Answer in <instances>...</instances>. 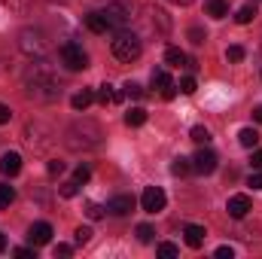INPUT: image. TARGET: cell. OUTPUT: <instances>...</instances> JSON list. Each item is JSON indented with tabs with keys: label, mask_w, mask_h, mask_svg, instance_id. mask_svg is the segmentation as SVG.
<instances>
[{
	"label": "cell",
	"mask_w": 262,
	"mask_h": 259,
	"mask_svg": "<svg viewBox=\"0 0 262 259\" xmlns=\"http://www.w3.org/2000/svg\"><path fill=\"white\" fill-rule=\"evenodd\" d=\"M73 238H76V244H89V241H92V229H89V226H79V229L73 232Z\"/></svg>",
	"instance_id": "cell-29"
},
{
	"label": "cell",
	"mask_w": 262,
	"mask_h": 259,
	"mask_svg": "<svg viewBox=\"0 0 262 259\" xmlns=\"http://www.w3.org/2000/svg\"><path fill=\"white\" fill-rule=\"evenodd\" d=\"M18 49L25 52V55H46V49H49V43H46V34L43 31H37V28H25L21 34H18Z\"/></svg>",
	"instance_id": "cell-3"
},
{
	"label": "cell",
	"mask_w": 262,
	"mask_h": 259,
	"mask_svg": "<svg viewBox=\"0 0 262 259\" xmlns=\"http://www.w3.org/2000/svg\"><path fill=\"white\" fill-rule=\"evenodd\" d=\"M125 95H128V98H143V85H137V82H125Z\"/></svg>",
	"instance_id": "cell-32"
},
{
	"label": "cell",
	"mask_w": 262,
	"mask_h": 259,
	"mask_svg": "<svg viewBox=\"0 0 262 259\" xmlns=\"http://www.w3.org/2000/svg\"><path fill=\"white\" fill-rule=\"evenodd\" d=\"M110 49H113V55H116L119 61H137L140 52H143V43H140V37H137L134 31H125V28H122V31H116Z\"/></svg>",
	"instance_id": "cell-2"
},
{
	"label": "cell",
	"mask_w": 262,
	"mask_h": 259,
	"mask_svg": "<svg viewBox=\"0 0 262 259\" xmlns=\"http://www.w3.org/2000/svg\"><path fill=\"white\" fill-rule=\"evenodd\" d=\"M85 28H89L92 34H107V31H110L101 12H89V15H85Z\"/></svg>",
	"instance_id": "cell-14"
},
{
	"label": "cell",
	"mask_w": 262,
	"mask_h": 259,
	"mask_svg": "<svg viewBox=\"0 0 262 259\" xmlns=\"http://www.w3.org/2000/svg\"><path fill=\"white\" fill-rule=\"evenodd\" d=\"M165 64L183 67V64H189V58H186V52H183V49H177V46H168V49H165Z\"/></svg>",
	"instance_id": "cell-13"
},
{
	"label": "cell",
	"mask_w": 262,
	"mask_h": 259,
	"mask_svg": "<svg viewBox=\"0 0 262 259\" xmlns=\"http://www.w3.org/2000/svg\"><path fill=\"white\" fill-rule=\"evenodd\" d=\"M180 92H183V95H192V92H195V79H192V76H183V79H180Z\"/></svg>",
	"instance_id": "cell-33"
},
{
	"label": "cell",
	"mask_w": 262,
	"mask_h": 259,
	"mask_svg": "<svg viewBox=\"0 0 262 259\" xmlns=\"http://www.w3.org/2000/svg\"><path fill=\"white\" fill-rule=\"evenodd\" d=\"M9 119H12V110H9L6 104H0V125H6Z\"/></svg>",
	"instance_id": "cell-36"
},
{
	"label": "cell",
	"mask_w": 262,
	"mask_h": 259,
	"mask_svg": "<svg viewBox=\"0 0 262 259\" xmlns=\"http://www.w3.org/2000/svg\"><path fill=\"white\" fill-rule=\"evenodd\" d=\"M189 171H192V159L177 156V159H174V165H171V174H174V177H186Z\"/></svg>",
	"instance_id": "cell-19"
},
{
	"label": "cell",
	"mask_w": 262,
	"mask_h": 259,
	"mask_svg": "<svg viewBox=\"0 0 262 259\" xmlns=\"http://www.w3.org/2000/svg\"><path fill=\"white\" fill-rule=\"evenodd\" d=\"M207 15L210 18H226L229 15V3L226 0H207Z\"/></svg>",
	"instance_id": "cell-16"
},
{
	"label": "cell",
	"mask_w": 262,
	"mask_h": 259,
	"mask_svg": "<svg viewBox=\"0 0 262 259\" xmlns=\"http://www.w3.org/2000/svg\"><path fill=\"white\" fill-rule=\"evenodd\" d=\"M18 171H21V156H18V153H3V156H0V174L15 177Z\"/></svg>",
	"instance_id": "cell-11"
},
{
	"label": "cell",
	"mask_w": 262,
	"mask_h": 259,
	"mask_svg": "<svg viewBox=\"0 0 262 259\" xmlns=\"http://www.w3.org/2000/svg\"><path fill=\"white\" fill-rule=\"evenodd\" d=\"M177 253H180V250H177L174 244H168V241H165V244H159V256H162V259H177Z\"/></svg>",
	"instance_id": "cell-27"
},
{
	"label": "cell",
	"mask_w": 262,
	"mask_h": 259,
	"mask_svg": "<svg viewBox=\"0 0 262 259\" xmlns=\"http://www.w3.org/2000/svg\"><path fill=\"white\" fill-rule=\"evenodd\" d=\"M15 256H18V259H31V256H34V250H31V247H18V250H15Z\"/></svg>",
	"instance_id": "cell-42"
},
{
	"label": "cell",
	"mask_w": 262,
	"mask_h": 259,
	"mask_svg": "<svg viewBox=\"0 0 262 259\" xmlns=\"http://www.w3.org/2000/svg\"><path fill=\"white\" fill-rule=\"evenodd\" d=\"M253 119H256V122L262 125V107H256V110H253Z\"/></svg>",
	"instance_id": "cell-43"
},
{
	"label": "cell",
	"mask_w": 262,
	"mask_h": 259,
	"mask_svg": "<svg viewBox=\"0 0 262 259\" xmlns=\"http://www.w3.org/2000/svg\"><path fill=\"white\" fill-rule=\"evenodd\" d=\"M162 98H165V101H174V98H177V85H168V89H162Z\"/></svg>",
	"instance_id": "cell-38"
},
{
	"label": "cell",
	"mask_w": 262,
	"mask_h": 259,
	"mask_svg": "<svg viewBox=\"0 0 262 259\" xmlns=\"http://www.w3.org/2000/svg\"><path fill=\"white\" fill-rule=\"evenodd\" d=\"M92 101H95V92H92V89H82V92H76V95L70 98V107H73V110H85Z\"/></svg>",
	"instance_id": "cell-15"
},
{
	"label": "cell",
	"mask_w": 262,
	"mask_h": 259,
	"mask_svg": "<svg viewBox=\"0 0 262 259\" xmlns=\"http://www.w3.org/2000/svg\"><path fill=\"white\" fill-rule=\"evenodd\" d=\"M104 210H107V207H101V204H95V201H89V204H85V217H89V220H101V217H104Z\"/></svg>",
	"instance_id": "cell-25"
},
{
	"label": "cell",
	"mask_w": 262,
	"mask_h": 259,
	"mask_svg": "<svg viewBox=\"0 0 262 259\" xmlns=\"http://www.w3.org/2000/svg\"><path fill=\"white\" fill-rule=\"evenodd\" d=\"M89 177H92V171H89L85 165H79V168H76V174H73V180H76V183H85Z\"/></svg>",
	"instance_id": "cell-34"
},
{
	"label": "cell",
	"mask_w": 262,
	"mask_h": 259,
	"mask_svg": "<svg viewBox=\"0 0 262 259\" xmlns=\"http://www.w3.org/2000/svg\"><path fill=\"white\" fill-rule=\"evenodd\" d=\"M232 256H235L232 247H216V259H232Z\"/></svg>",
	"instance_id": "cell-37"
},
{
	"label": "cell",
	"mask_w": 262,
	"mask_h": 259,
	"mask_svg": "<svg viewBox=\"0 0 262 259\" xmlns=\"http://www.w3.org/2000/svg\"><path fill=\"white\" fill-rule=\"evenodd\" d=\"M171 3H177V6H189L192 0H171Z\"/></svg>",
	"instance_id": "cell-45"
},
{
	"label": "cell",
	"mask_w": 262,
	"mask_h": 259,
	"mask_svg": "<svg viewBox=\"0 0 262 259\" xmlns=\"http://www.w3.org/2000/svg\"><path fill=\"white\" fill-rule=\"evenodd\" d=\"M70 253H73V247H67V244H58V247H55V256H70Z\"/></svg>",
	"instance_id": "cell-41"
},
{
	"label": "cell",
	"mask_w": 262,
	"mask_h": 259,
	"mask_svg": "<svg viewBox=\"0 0 262 259\" xmlns=\"http://www.w3.org/2000/svg\"><path fill=\"white\" fill-rule=\"evenodd\" d=\"M192 171H198V174H213L216 171V153L198 149L195 156H192Z\"/></svg>",
	"instance_id": "cell-7"
},
{
	"label": "cell",
	"mask_w": 262,
	"mask_h": 259,
	"mask_svg": "<svg viewBox=\"0 0 262 259\" xmlns=\"http://www.w3.org/2000/svg\"><path fill=\"white\" fill-rule=\"evenodd\" d=\"M204 238H207V232H204V226H186L183 229V241H186V247H192V250H198L201 244H204Z\"/></svg>",
	"instance_id": "cell-12"
},
{
	"label": "cell",
	"mask_w": 262,
	"mask_h": 259,
	"mask_svg": "<svg viewBox=\"0 0 262 259\" xmlns=\"http://www.w3.org/2000/svg\"><path fill=\"white\" fill-rule=\"evenodd\" d=\"M101 15H104L107 28H119V31H122V25L128 21V9H125L122 3H110L107 9H101Z\"/></svg>",
	"instance_id": "cell-6"
},
{
	"label": "cell",
	"mask_w": 262,
	"mask_h": 259,
	"mask_svg": "<svg viewBox=\"0 0 262 259\" xmlns=\"http://www.w3.org/2000/svg\"><path fill=\"white\" fill-rule=\"evenodd\" d=\"M119 98H122V95H119L110 82H104V85L98 89V101H101V104H113V101H119Z\"/></svg>",
	"instance_id": "cell-18"
},
{
	"label": "cell",
	"mask_w": 262,
	"mask_h": 259,
	"mask_svg": "<svg viewBox=\"0 0 262 259\" xmlns=\"http://www.w3.org/2000/svg\"><path fill=\"white\" fill-rule=\"evenodd\" d=\"M238 140H241V146L253 149V146L259 143V131H256V128H241V131H238Z\"/></svg>",
	"instance_id": "cell-17"
},
{
	"label": "cell",
	"mask_w": 262,
	"mask_h": 259,
	"mask_svg": "<svg viewBox=\"0 0 262 259\" xmlns=\"http://www.w3.org/2000/svg\"><path fill=\"white\" fill-rule=\"evenodd\" d=\"M6 250V235H0V253Z\"/></svg>",
	"instance_id": "cell-44"
},
{
	"label": "cell",
	"mask_w": 262,
	"mask_h": 259,
	"mask_svg": "<svg viewBox=\"0 0 262 259\" xmlns=\"http://www.w3.org/2000/svg\"><path fill=\"white\" fill-rule=\"evenodd\" d=\"M226 58H229L232 64H238V61H244V49H241V46H229V49H226Z\"/></svg>",
	"instance_id": "cell-28"
},
{
	"label": "cell",
	"mask_w": 262,
	"mask_h": 259,
	"mask_svg": "<svg viewBox=\"0 0 262 259\" xmlns=\"http://www.w3.org/2000/svg\"><path fill=\"white\" fill-rule=\"evenodd\" d=\"M15 201V189L9 183H0V207H9Z\"/></svg>",
	"instance_id": "cell-23"
},
{
	"label": "cell",
	"mask_w": 262,
	"mask_h": 259,
	"mask_svg": "<svg viewBox=\"0 0 262 259\" xmlns=\"http://www.w3.org/2000/svg\"><path fill=\"white\" fill-rule=\"evenodd\" d=\"M165 204H168V195L162 192L159 186H146L143 195H140V207L146 213H159V210H165Z\"/></svg>",
	"instance_id": "cell-5"
},
{
	"label": "cell",
	"mask_w": 262,
	"mask_h": 259,
	"mask_svg": "<svg viewBox=\"0 0 262 259\" xmlns=\"http://www.w3.org/2000/svg\"><path fill=\"white\" fill-rule=\"evenodd\" d=\"M226 210H229V217H232V220H244V217L253 210V204H250V198H247V195H232V198H229V204H226Z\"/></svg>",
	"instance_id": "cell-8"
},
{
	"label": "cell",
	"mask_w": 262,
	"mask_h": 259,
	"mask_svg": "<svg viewBox=\"0 0 262 259\" xmlns=\"http://www.w3.org/2000/svg\"><path fill=\"white\" fill-rule=\"evenodd\" d=\"M137 238H140L143 244H149V241L156 238V232H152V226H146V223H140V226H137Z\"/></svg>",
	"instance_id": "cell-26"
},
{
	"label": "cell",
	"mask_w": 262,
	"mask_h": 259,
	"mask_svg": "<svg viewBox=\"0 0 262 259\" xmlns=\"http://www.w3.org/2000/svg\"><path fill=\"white\" fill-rule=\"evenodd\" d=\"M250 165H253V171H262V149H256V153H253Z\"/></svg>",
	"instance_id": "cell-40"
},
{
	"label": "cell",
	"mask_w": 262,
	"mask_h": 259,
	"mask_svg": "<svg viewBox=\"0 0 262 259\" xmlns=\"http://www.w3.org/2000/svg\"><path fill=\"white\" fill-rule=\"evenodd\" d=\"M61 61L67 64V70H85L89 67V55L82 52L79 43H64L61 46Z\"/></svg>",
	"instance_id": "cell-4"
},
{
	"label": "cell",
	"mask_w": 262,
	"mask_h": 259,
	"mask_svg": "<svg viewBox=\"0 0 262 259\" xmlns=\"http://www.w3.org/2000/svg\"><path fill=\"white\" fill-rule=\"evenodd\" d=\"M253 18H256V6H241V9H238V15H235V21H238V25H250Z\"/></svg>",
	"instance_id": "cell-21"
},
{
	"label": "cell",
	"mask_w": 262,
	"mask_h": 259,
	"mask_svg": "<svg viewBox=\"0 0 262 259\" xmlns=\"http://www.w3.org/2000/svg\"><path fill=\"white\" fill-rule=\"evenodd\" d=\"M61 171H64V162H49V174L52 177H58Z\"/></svg>",
	"instance_id": "cell-39"
},
{
	"label": "cell",
	"mask_w": 262,
	"mask_h": 259,
	"mask_svg": "<svg viewBox=\"0 0 262 259\" xmlns=\"http://www.w3.org/2000/svg\"><path fill=\"white\" fill-rule=\"evenodd\" d=\"M107 210H110L113 217H125V213L134 210V198H131V195H116V198L107 201Z\"/></svg>",
	"instance_id": "cell-10"
},
{
	"label": "cell",
	"mask_w": 262,
	"mask_h": 259,
	"mask_svg": "<svg viewBox=\"0 0 262 259\" xmlns=\"http://www.w3.org/2000/svg\"><path fill=\"white\" fill-rule=\"evenodd\" d=\"M204 37H207V34H204L201 28H192V31H189V40H192L195 46H201V43H204Z\"/></svg>",
	"instance_id": "cell-35"
},
{
	"label": "cell",
	"mask_w": 262,
	"mask_h": 259,
	"mask_svg": "<svg viewBox=\"0 0 262 259\" xmlns=\"http://www.w3.org/2000/svg\"><path fill=\"white\" fill-rule=\"evenodd\" d=\"M247 186L256 189V192H262V171H253V174L247 177Z\"/></svg>",
	"instance_id": "cell-31"
},
{
	"label": "cell",
	"mask_w": 262,
	"mask_h": 259,
	"mask_svg": "<svg viewBox=\"0 0 262 259\" xmlns=\"http://www.w3.org/2000/svg\"><path fill=\"white\" fill-rule=\"evenodd\" d=\"M76 192H79V183H76V180H67V183H61V195H64V198H73Z\"/></svg>",
	"instance_id": "cell-30"
},
{
	"label": "cell",
	"mask_w": 262,
	"mask_h": 259,
	"mask_svg": "<svg viewBox=\"0 0 262 259\" xmlns=\"http://www.w3.org/2000/svg\"><path fill=\"white\" fill-rule=\"evenodd\" d=\"M146 122V113L140 110V107H131L128 113H125V125H131V128H137V125H143Z\"/></svg>",
	"instance_id": "cell-20"
},
{
	"label": "cell",
	"mask_w": 262,
	"mask_h": 259,
	"mask_svg": "<svg viewBox=\"0 0 262 259\" xmlns=\"http://www.w3.org/2000/svg\"><path fill=\"white\" fill-rule=\"evenodd\" d=\"M168 85H174L168 70H152V89H168Z\"/></svg>",
	"instance_id": "cell-22"
},
{
	"label": "cell",
	"mask_w": 262,
	"mask_h": 259,
	"mask_svg": "<svg viewBox=\"0 0 262 259\" xmlns=\"http://www.w3.org/2000/svg\"><path fill=\"white\" fill-rule=\"evenodd\" d=\"M28 241H31V247L49 244V241H52V226H49V223H34V226L28 229Z\"/></svg>",
	"instance_id": "cell-9"
},
{
	"label": "cell",
	"mask_w": 262,
	"mask_h": 259,
	"mask_svg": "<svg viewBox=\"0 0 262 259\" xmlns=\"http://www.w3.org/2000/svg\"><path fill=\"white\" fill-rule=\"evenodd\" d=\"M189 137H192L195 143H207V140H210V131L204 128V125H195V128L189 131Z\"/></svg>",
	"instance_id": "cell-24"
},
{
	"label": "cell",
	"mask_w": 262,
	"mask_h": 259,
	"mask_svg": "<svg viewBox=\"0 0 262 259\" xmlns=\"http://www.w3.org/2000/svg\"><path fill=\"white\" fill-rule=\"evenodd\" d=\"M28 95L37 98V101H55L61 95V85L52 79V73L43 67V61L37 64V70L28 73Z\"/></svg>",
	"instance_id": "cell-1"
}]
</instances>
